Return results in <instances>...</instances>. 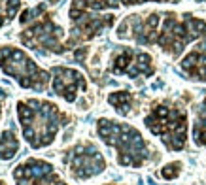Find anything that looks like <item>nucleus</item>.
I'll return each instance as SVG.
<instances>
[{
    "instance_id": "dca6fc26",
    "label": "nucleus",
    "mask_w": 206,
    "mask_h": 185,
    "mask_svg": "<svg viewBox=\"0 0 206 185\" xmlns=\"http://www.w3.org/2000/svg\"><path fill=\"white\" fill-rule=\"evenodd\" d=\"M47 2H49V4H55V2H59V0H47Z\"/></svg>"
},
{
    "instance_id": "f8f14e48",
    "label": "nucleus",
    "mask_w": 206,
    "mask_h": 185,
    "mask_svg": "<svg viewBox=\"0 0 206 185\" xmlns=\"http://www.w3.org/2000/svg\"><path fill=\"white\" fill-rule=\"evenodd\" d=\"M119 4V0H74L76 8H81V9H104V8H115Z\"/></svg>"
},
{
    "instance_id": "f03ea898",
    "label": "nucleus",
    "mask_w": 206,
    "mask_h": 185,
    "mask_svg": "<svg viewBox=\"0 0 206 185\" xmlns=\"http://www.w3.org/2000/svg\"><path fill=\"white\" fill-rule=\"evenodd\" d=\"M17 115L23 134L32 147H44L51 144L61 125H64V115L59 108L44 100H21L17 102Z\"/></svg>"
},
{
    "instance_id": "1a4fd4ad",
    "label": "nucleus",
    "mask_w": 206,
    "mask_h": 185,
    "mask_svg": "<svg viewBox=\"0 0 206 185\" xmlns=\"http://www.w3.org/2000/svg\"><path fill=\"white\" fill-rule=\"evenodd\" d=\"M51 74H53V91L62 98H66L68 102L76 100V94L80 89L81 91L85 89V80L78 70L55 66L51 68Z\"/></svg>"
},
{
    "instance_id": "f3484780",
    "label": "nucleus",
    "mask_w": 206,
    "mask_h": 185,
    "mask_svg": "<svg viewBox=\"0 0 206 185\" xmlns=\"http://www.w3.org/2000/svg\"><path fill=\"white\" fill-rule=\"evenodd\" d=\"M0 115H2V104H0Z\"/></svg>"
},
{
    "instance_id": "a211bd4d",
    "label": "nucleus",
    "mask_w": 206,
    "mask_h": 185,
    "mask_svg": "<svg viewBox=\"0 0 206 185\" xmlns=\"http://www.w3.org/2000/svg\"><path fill=\"white\" fill-rule=\"evenodd\" d=\"M0 185H4V183H2V181H0Z\"/></svg>"
},
{
    "instance_id": "7ed1b4c3",
    "label": "nucleus",
    "mask_w": 206,
    "mask_h": 185,
    "mask_svg": "<svg viewBox=\"0 0 206 185\" xmlns=\"http://www.w3.org/2000/svg\"><path fill=\"white\" fill-rule=\"evenodd\" d=\"M0 68L6 76L13 78L23 89L44 91L49 83V72L40 68L25 51L13 46L0 47Z\"/></svg>"
},
{
    "instance_id": "4468645a",
    "label": "nucleus",
    "mask_w": 206,
    "mask_h": 185,
    "mask_svg": "<svg viewBox=\"0 0 206 185\" xmlns=\"http://www.w3.org/2000/svg\"><path fill=\"white\" fill-rule=\"evenodd\" d=\"M148 2V0H123V4H142ZM157 2H163V0H157Z\"/></svg>"
},
{
    "instance_id": "2eb2a0df",
    "label": "nucleus",
    "mask_w": 206,
    "mask_h": 185,
    "mask_svg": "<svg viewBox=\"0 0 206 185\" xmlns=\"http://www.w3.org/2000/svg\"><path fill=\"white\" fill-rule=\"evenodd\" d=\"M199 49H200V51H202V53H206V42H204V43H202V46H200V47H199Z\"/></svg>"
},
{
    "instance_id": "20e7f679",
    "label": "nucleus",
    "mask_w": 206,
    "mask_h": 185,
    "mask_svg": "<svg viewBox=\"0 0 206 185\" xmlns=\"http://www.w3.org/2000/svg\"><path fill=\"white\" fill-rule=\"evenodd\" d=\"M206 34V23L200 19H195L193 15H174L167 13L165 19L159 23L157 38L155 43L168 51L170 55H178V53L187 46V43L199 36Z\"/></svg>"
},
{
    "instance_id": "423d86ee",
    "label": "nucleus",
    "mask_w": 206,
    "mask_h": 185,
    "mask_svg": "<svg viewBox=\"0 0 206 185\" xmlns=\"http://www.w3.org/2000/svg\"><path fill=\"white\" fill-rule=\"evenodd\" d=\"M146 125L172 149H180L185 144V113L178 110L161 106L146 117Z\"/></svg>"
},
{
    "instance_id": "0eeeda50",
    "label": "nucleus",
    "mask_w": 206,
    "mask_h": 185,
    "mask_svg": "<svg viewBox=\"0 0 206 185\" xmlns=\"http://www.w3.org/2000/svg\"><path fill=\"white\" fill-rule=\"evenodd\" d=\"M64 162H68L70 172L76 178H89L104 168V159L93 146L76 147L68 153V157H64Z\"/></svg>"
},
{
    "instance_id": "39448f33",
    "label": "nucleus",
    "mask_w": 206,
    "mask_h": 185,
    "mask_svg": "<svg viewBox=\"0 0 206 185\" xmlns=\"http://www.w3.org/2000/svg\"><path fill=\"white\" fill-rule=\"evenodd\" d=\"M99 134L104 138L106 144L115 146L121 153L119 162L125 166H138L146 159V146L144 140L133 127L129 125H117L114 121H102L99 123Z\"/></svg>"
},
{
    "instance_id": "ddd939ff",
    "label": "nucleus",
    "mask_w": 206,
    "mask_h": 185,
    "mask_svg": "<svg viewBox=\"0 0 206 185\" xmlns=\"http://www.w3.org/2000/svg\"><path fill=\"white\" fill-rule=\"evenodd\" d=\"M110 104L115 106V110L119 113H127L129 112V106H131V94L129 93H117L110 96Z\"/></svg>"
},
{
    "instance_id": "6e6552de",
    "label": "nucleus",
    "mask_w": 206,
    "mask_h": 185,
    "mask_svg": "<svg viewBox=\"0 0 206 185\" xmlns=\"http://www.w3.org/2000/svg\"><path fill=\"white\" fill-rule=\"evenodd\" d=\"M112 70L115 74H127L131 78H136L138 74L149 76L153 72L151 68V57L146 53H140L134 49H123L121 53H117L112 62Z\"/></svg>"
},
{
    "instance_id": "9b49d317",
    "label": "nucleus",
    "mask_w": 206,
    "mask_h": 185,
    "mask_svg": "<svg viewBox=\"0 0 206 185\" xmlns=\"http://www.w3.org/2000/svg\"><path fill=\"white\" fill-rule=\"evenodd\" d=\"M21 8V0H0V28L12 21Z\"/></svg>"
},
{
    "instance_id": "6ab92c4d",
    "label": "nucleus",
    "mask_w": 206,
    "mask_h": 185,
    "mask_svg": "<svg viewBox=\"0 0 206 185\" xmlns=\"http://www.w3.org/2000/svg\"><path fill=\"white\" fill-rule=\"evenodd\" d=\"M199 2H202V0H199Z\"/></svg>"
},
{
    "instance_id": "9d476101",
    "label": "nucleus",
    "mask_w": 206,
    "mask_h": 185,
    "mask_svg": "<svg viewBox=\"0 0 206 185\" xmlns=\"http://www.w3.org/2000/svg\"><path fill=\"white\" fill-rule=\"evenodd\" d=\"M19 149V142L15 134L12 132V130H6V132H2V136H0V157H2L4 161L12 159Z\"/></svg>"
},
{
    "instance_id": "f257e3e1",
    "label": "nucleus",
    "mask_w": 206,
    "mask_h": 185,
    "mask_svg": "<svg viewBox=\"0 0 206 185\" xmlns=\"http://www.w3.org/2000/svg\"><path fill=\"white\" fill-rule=\"evenodd\" d=\"M19 40L23 46L40 51V53H62V27H59L53 17L47 13L46 4H38L25 9L19 17Z\"/></svg>"
}]
</instances>
